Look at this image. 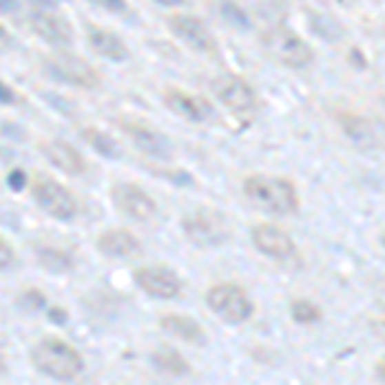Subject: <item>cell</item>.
Returning a JSON list of instances; mask_svg holds the SVG:
<instances>
[{
  "mask_svg": "<svg viewBox=\"0 0 385 385\" xmlns=\"http://www.w3.org/2000/svg\"><path fill=\"white\" fill-rule=\"evenodd\" d=\"M242 190L257 211L273 214V216H291L301 206L295 185L291 180L278 178V175H249Z\"/></svg>",
  "mask_w": 385,
  "mask_h": 385,
  "instance_id": "6da1fadb",
  "label": "cell"
},
{
  "mask_svg": "<svg viewBox=\"0 0 385 385\" xmlns=\"http://www.w3.org/2000/svg\"><path fill=\"white\" fill-rule=\"evenodd\" d=\"M31 362L39 373L54 380H75L85 367L83 355L72 344H67L65 339L44 337L39 339L31 349Z\"/></svg>",
  "mask_w": 385,
  "mask_h": 385,
  "instance_id": "7a4b0ae2",
  "label": "cell"
},
{
  "mask_svg": "<svg viewBox=\"0 0 385 385\" xmlns=\"http://www.w3.org/2000/svg\"><path fill=\"white\" fill-rule=\"evenodd\" d=\"M260 41H262V49L267 52V56H273L275 62L282 67L303 70V67H309L313 62V49L306 44V39L298 37L291 28H267Z\"/></svg>",
  "mask_w": 385,
  "mask_h": 385,
  "instance_id": "3957f363",
  "label": "cell"
},
{
  "mask_svg": "<svg viewBox=\"0 0 385 385\" xmlns=\"http://www.w3.org/2000/svg\"><path fill=\"white\" fill-rule=\"evenodd\" d=\"M206 303L208 309L226 324H244L254 311L247 291L242 285H234V282H218L214 288H208Z\"/></svg>",
  "mask_w": 385,
  "mask_h": 385,
  "instance_id": "277c9868",
  "label": "cell"
},
{
  "mask_svg": "<svg viewBox=\"0 0 385 385\" xmlns=\"http://www.w3.org/2000/svg\"><path fill=\"white\" fill-rule=\"evenodd\" d=\"M183 229H185V236L198 247H218L229 242V236H231L226 218L211 208H198L188 214L183 218Z\"/></svg>",
  "mask_w": 385,
  "mask_h": 385,
  "instance_id": "5b68a950",
  "label": "cell"
},
{
  "mask_svg": "<svg viewBox=\"0 0 385 385\" xmlns=\"http://www.w3.org/2000/svg\"><path fill=\"white\" fill-rule=\"evenodd\" d=\"M31 196L39 206L47 211L49 216L59 218V221H70L77 216L80 203L72 190H67L62 183H56L52 178H37L31 183Z\"/></svg>",
  "mask_w": 385,
  "mask_h": 385,
  "instance_id": "8992f818",
  "label": "cell"
},
{
  "mask_svg": "<svg viewBox=\"0 0 385 385\" xmlns=\"http://www.w3.org/2000/svg\"><path fill=\"white\" fill-rule=\"evenodd\" d=\"M47 70L56 80L70 83L75 87H85V90H98L101 87V75L98 70L90 67L83 56L75 52H56L47 59Z\"/></svg>",
  "mask_w": 385,
  "mask_h": 385,
  "instance_id": "52a82bcc",
  "label": "cell"
},
{
  "mask_svg": "<svg viewBox=\"0 0 385 385\" xmlns=\"http://www.w3.org/2000/svg\"><path fill=\"white\" fill-rule=\"evenodd\" d=\"M211 87H214L218 101L236 116H252L257 111V105H260L252 85L239 75H218Z\"/></svg>",
  "mask_w": 385,
  "mask_h": 385,
  "instance_id": "ba28073f",
  "label": "cell"
},
{
  "mask_svg": "<svg viewBox=\"0 0 385 385\" xmlns=\"http://www.w3.org/2000/svg\"><path fill=\"white\" fill-rule=\"evenodd\" d=\"M134 280H136V285L147 295L160 298V301H172L183 291L180 275L172 267H167V264H147V267H139L134 273Z\"/></svg>",
  "mask_w": 385,
  "mask_h": 385,
  "instance_id": "9c48e42d",
  "label": "cell"
},
{
  "mask_svg": "<svg viewBox=\"0 0 385 385\" xmlns=\"http://www.w3.org/2000/svg\"><path fill=\"white\" fill-rule=\"evenodd\" d=\"M113 206L118 208V214L134 218V221H149L157 214V200L136 183H118L111 190Z\"/></svg>",
  "mask_w": 385,
  "mask_h": 385,
  "instance_id": "30bf717a",
  "label": "cell"
},
{
  "mask_svg": "<svg viewBox=\"0 0 385 385\" xmlns=\"http://www.w3.org/2000/svg\"><path fill=\"white\" fill-rule=\"evenodd\" d=\"M169 31L180 37L185 44L196 49V52H203V54H216V37L214 31L208 28V23L198 16H190V13H172L167 19Z\"/></svg>",
  "mask_w": 385,
  "mask_h": 385,
  "instance_id": "8fae6325",
  "label": "cell"
},
{
  "mask_svg": "<svg viewBox=\"0 0 385 385\" xmlns=\"http://www.w3.org/2000/svg\"><path fill=\"white\" fill-rule=\"evenodd\" d=\"M121 132L134 141V147L149 157H160V160H169L172 157V141L162 132L152 129L149 123L134 121V118H118Z\"/></svg>",
  "mask_w": 385,
  "mask_h": 385,
  "instance_id": "7c38bea8",
  "label": "cell"
},
{
  "mask_svg": "<svg viewBox=\"0 0 385 385\" xmlns=\"http://www.w3.org/2000/svg\"><path fill=\"white\" fill-rule=\"evenodd\" d=\"M252 242L254 247L264 254V257H273V260H288L295 252V242L293 236L273 224H257L252 226Z\"/></svg>",
  "mask_w": 385,
  "mask_h": 385,
  "instance_id": "4fadbf2b",
  "label": "cell"
},
{
  "mask_svg": "<svg viewBox=\"0 0 385 385\" xmlns=\"http://www.w3.org/2000/svg\"><path fill=\"white\" fill-rule=\"evenodd\" d=\"M165 105H167L172 113H178L183 118H188V121H206L211 118V103H208L206 98H200V95H190V93H183L178 87H167L165 93Z\"/></svg>",
  "mask_w": 385,
  "mask_h": 385,
  "instance_id": "5bb4252c",
  "label": "cell"
},
{
  "mask_svg": "<svg viewBox=\"0 0 385 385\" xmlns=\"http://www.w3.org/2000/svg\"><path fill=\"white\" fill-rule=\"evenodd\" d=\"M95 244L103 254L116 260H134L141 254V242L129 229H108L95 239Z\"/></svg>",
  "mask_w": 385,
  "mask_h": 385,
  "instance_id": "9a60e30c",
  "label": "cell"
},
{
  "mask_svg": "<svg viewBox=\"0 0 385 385\" xmlns=\"http://www.w3.org/2000/svg\"><path fill=\"white\" fill-rule=\"evenodd\" d=\"M41 154L47 157L54 167H59L67 175H83L87 169V162L75 147H70L67 141L52 139V141H41Z\"/></svg>",
  "mask_w": 385,
  "mask_h": 385,
  "instance_id": "2e32d148",
  "label": "cell"
},
{
  "mask_svg": "<svg viewBox=\"0 0 385 385\" xmlns=\"http://www.w3.org/2000/svg\"><path fill=\"white\" fill-rule=\"evenodd\" d=\"M31 26H34L39 37L56 44V47L72 41V26L62 16L52 13V10H34L31 13Z\"/></svg>",
  "mask_w": 385,
  "mask_h": 385,
  "instance_id": "e0dca14e",
  "label": "cell"
},
{
  "mask_svg": "<svg viewBox=\"0 0 385 385\" xmlns=\"http://www.w3.org/2000/svg\"><path fill=\"white\" fill-rule=\"evenodd\" d=\"M87 44H90V49H93L95 54H101L103 59H111V62H123L129 56V47L123 44V39L116 31H111V28H90Z\"/></svg>",
  "mask_w": 385,
  "mask_h": 385,
  "instance_id": "ac0fdd59",
  "label": "cell"
},
{
  "mask_svg": "<svg viewBox=\"0 0 385 385\" xmlns=\"http://www.w3.org/2000/svg\"><path fill=\"white\" fill-rule=\"evenodd\" d=\"M160 326L165 331H169L172 337L188 342V344H206V331H203V326L196 319H190V316L169 313V316H162L160 319Z\"/></svg>",
  "mask_w": 385,
  "mask_h": 385,
  "instance_id": "d6986e66",
  "label": "cell"
},
{
  "mask_svg": "<svg viewBox=\"0 0 385 385\" xmlns=\"http://www.w3.org/2000/svg\"><path fill=\"white\" fill-rule=\"evenodd\" d=\"M34 254H37V262L49 273H70V270H75V257H72V252L62 249V247L37 244Z\"/></svg>",
  "mask_w": 385,
  "mask_h": 385,
  "instance_id": "ffe728a7",
  "label": "cell"
},
{
  "mask_svg": "<svg viewBox=\"0 0 385 385\" xmlns=\"http://www.w3.org/2000/svg\"><path fill=\"white\" fill-rule=\"evenodd\" d=\"M152 362H154V367L160 370V373H167V375H188L190 373V362L180 352H175V349H167V347H160L154 355H152Z\"/></svg>",
  "mask_w": 385,
  "mask_h": 385,
  "instance_id": "44dd1931",
  "label": "cell"
},
{
  "mask_svg": "<svg viewBox=\"0 0 385 385\" xmlns=\"http://www.w3.org/2000/svg\"><path fill=\"white\" fill-rule=\"evenodd\" d=\"M83 139L87 141L98 154H103V157H111V160H118V157H121V144L113 139L108 132H101V129H83Z\"/></svg>",
  "mask_w": 385,
  "mask_h": 385,
  "instance_id": "7402d4cb",
  "label": "cell"
},
{
  "mask_svg": "<svg viewBox=\"0 0 385 385\" xmlns=\"http://www.w3.org/2000/svg\"><path fill=\"white\" fill-rule=\"evenodd\" d=\"M291 316H293V321H298V324H316V321L321 319V309L313 301L298 298V301L291 303Z\"/></svg>",
  "mask_w": 385,
  "mask_h": 385,
  "instance_id": "603a6c76",
  "label": "cell"
},
{
  "mask_svg": "<svg viewBox=\"0 0 385 385\" xmlns=\"http://www.w3.org/2000/svg\"><path fill=\"white\" fill-rule=\"evenodd\" d=\"M19 306L23 311H28V313H34V311H41L44 306H47V298H44L37 288H28V291L19 298Z\"/></svg>",
  "mask_w": 385,
  "mask_h": 385,
  "instance_id": "cb8c5ba5",
  "label": "cell"
},
{
  "mask_svg": "<svg viewBox=\"0 0 385 385\" xmlns=\"http://www.w3.org/2000/svg\"><path fill=\"white\" fill-rule=\"evenodd\" d=\"M13 264H16V249L10 247V242H6L0 236V270H8Z\"/></svg>",
  "mask_w": 385,
  "mask_h": 385,
  "instance_id": "d4e9b609",
  "label": "cell"
},
{
  "mask_svg": "<svg viewBox=\"0 0 385 385\" xmlns=\"http://www.w3.org/2000/svg\"><path fill=\"white\" fill-rule=\"evenodd\" d=\"M0 103H6V105L16 103V93H13L3 80H0Z\"/></svg>",
  "mask_w": 385,
  "mask_h": 385,
  "instance_id": "484cf974",
  "label": "cell"
},
{
  "mask_svg": "<svg viewBox=\"0 0 385 385\" xmlns=\"http://www.w3.org/2000/svg\"><path fill=\"white\" fill-rule=\"evenodd\" d=\"M10 188H13V190L26 188V175H23L21 169H16V172H10Z\"/></svg>",
  "mask_w": 385,
  "mask_h": 385,
  "instance_id": "4316f807",
  "label": "cell"
},
{
  "mask_svg": "<svg viewBox=\"0 0 385 385\" xmlns=\"http://www.w3.org/2000/svg\"><path fill=\"white\" fill-rule=\"evenodd\" d=\"M49 316L54 321H67V313H62V309H52L49 311Z\"/></svg>",
  "mask_w": 385,
  "mask_h": 385,
  "instance_id": "83f0119b",
  "label": "cell"
},
{
  "mask_svg": "<svg viewBox=\"0 0 385 385\" xmlns=\"http://www.w3.org/2000/svg\"><path fill=\"white\" fill-rule=\"evenodd\" d=\"M6 370H8V365H6V357H3V355H0V377L6 375Z\"/></svg>",
  "mask_w": 385,
  "mask_h": 385,
  "instance_id": "f1b7e54d",
  "label": "cell"
},
{
  "mask_svg": "<svg viewBox=\"0 0 385 385\" xmlns=\"http://www.w3.org/2000/svg\"><path fill=\"white\" fill-rule=\"evenodd\" d=\"M0 37H6V31H3V28H0Z\"/></svg>",
  "mask_w": 385,
  "mask_h": 385,
  "instance_id": "f546056e",
  "label": "cell"
},
{
  "mask_svg": "<svg viewBox=\"0 0 385 385\" xmlns=\"http://www.w3.org/2000/svg\"><path fill=\"white\" fill-rule=\"evenodd\" d=\"M0 154H3V152H0Z\"/></svg>",
  "mask_w": 385,
  "mask_h": 385,
  "instance_id": "4dcf8cb0",
  "label": "cell"
}]
</instances>
